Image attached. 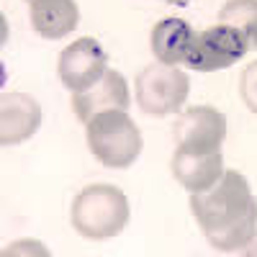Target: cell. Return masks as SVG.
Here are the masks:
<instances>
[{
	"mask_svg": "<svg viewBox=\"0 0 257 257\" xmlns=\"http://www.w3.org/2000/svg\"><path fill=\"white\" fill-rule=\"evenodd\" d=\"M190 211L216 252H239L257 237V201L237 170H224L208 190L190 193Z\"/></svg>",
	"mask_w": 257,
	"mask_h": 257,
	"instance_id": "6da1fadb",
	"label": "cell"
},
{
	"mask_svg": "<svg viewBox=\"0 0 257 257\" xmlns=\"http://www.w3.org/2000/svg\"><path fill=\"white\" fill-rule=\"evenodd\" d=\"M70 219L85 239H111L128 224V201L116 185L95 183L75 196Z\"/></svg>",
	"mask_w": 257,
	"mask_h": 257,
	"instance_id": "7a4b0ae2",
	"label": "cell"
},
{
	"mask_svg": "<svg viewBox=\"0 0 257 257\" xmlns=\"http://www.w3.org/2000/svg\"><path fill=\"white\" fill-rule=\"evenodd\" d=\"M88 147L93 157L113 170L134 165L142 155L139 126L126 111H103L88 121Z\"/></svg>",
	"mask_w": 257,
	"mask_h": 257,
	"instance_id": "3957f363",
	"label": "cell"
},
{
	"mask_svg": "<svg viewBox=\"0 0 257 257\" xmlns=\"http://www.w3.org/2000/svg\"><path fill=\"white\" fill-rule=\"evenodd\" d=\"M190 80L180 67L152 62L137 75V103L149 116H170L188 100Z\"/></svg>",
	"mask_w": 257,
	"mask_h": 257,
	"instance_id": "277c9868",
	"label": "cell"
},
{
	"mask_svg": "<svg viewBox=\"0 0 257 257\" xmlns=\"http://www.w3.org/2000/svg\"><path fill=\"white\" fill-rule=\"evenodd\" d=\"M249 49L247 36L226 24H216L206 31L198 34L193 52L185 62V67L196 70V72H216V70H226L234 62H239Z\"/></svg>",
	"mask_w": 257,
	"mask_h": 257,
	"instance_id": "5b68a950",
	"label": "cell"
},
{
	"mask_svg": "<svg viewBox=\"0 0 257 257\" xmlns=\"http://www.w3.org/2000/svg\"><path fill=\"white\" fill-rule=\"evenodd\" d=\"M226 137V116L211 105H193L175 121V142L180 152L213 155L221 152Z\"/></svg>",
	"mask_w": 257,
	"mask_h": 257,
	"instance_id": "8992f818",
	"label": "cell"
},
{
	"mask_svg": "<svg viewBox=\"0 0 257 257\" xmlns=\"http://www.w3.org/2000/svg\"><path fill=\"white\" fill-rule=\"evenodd\" d=\"M108 70V54L100 47V41L93 36H82L59 54L57 72L67 90H85L98 82Z\"/></svg>",
	"mask_w": 257,
	"mask_h": 257,
	"instance_id": "52a82bcc",
	"label": "cell"
},
{
	"mask_svg": "<svg viewBox=\"0 0 257 257\" xmlns=\"http://www.w3.org/2000/svg\"><path fill=\"white\" fill-rule=\"evenodd\" d=\"M128 105H132L128 82L116 70H105L98 82L72 95V108L82 123H88L95 113L103 111H128Z\"/></svg>",
	"mask_w": 257,
	"mask_h": 257,
	"instance_id": "ba28073f",
	"label": "cell"
},
{
	"mask_svg": "<svg viewBox=\"0 0 257 257\" xmlns=\"http://www.w3.org/2000/svg\"><path fill=\"white\" fill-rule=\"evenodd\" d=\"M41 126V105L26 93H3L0 98V144L16 147L31 139Z\"/></svg>",
	"mask_w": 257,
	"mask_h": 257,
	"instance_id": "9c48e42d",
	"label": "cell"
},
{
	"mask_svg": "<svg viewBox=\"0 0 257 257\" xmlns=\"http://www.w3.org/2000/svg\"><path fill=\"white\" fill-rule=\"evenodd\" d=\"M198 34L183 18H162L152 29V52L162 64H185Z\"/></svg>",
	"mask_w": 257,
	"mask_h": 257,
	"instance_id": "30bf717a",
	"label": "cell"
},
{
	"mask_svg": "<svg viewBox=\"0 0 257 257\" xmlns=\"http://www.w3.org/2000/svg\"><path fill=\"white\" fill-rule=\"evenodd\" d=\"M173 175L190 193L208 190L213 183L224 175L221 152L190 155V152H180V149H175V155H173Z\"/></svg>",
	"mask_w": 257,
	"mask_h": 257,
	"instance_id": "8fae6325",
	"label": "cell"
},
{
	"mask_svg": "<svg viewBox=\"0 0 257 257\" xmlns=\"http://www.w3.org/2000/svg\"><path fill=\"white\" fill-rule=\"evenodd\" d=\"M80 24L75 0H31V26L44 39H64Z\"/></svg>",
	"mask_w": 257,
	"mask_h": 257,
	"instance_id": "7c38bea8",
	"label": "cell"
},
{
	"mask_svg": "<svg viewBox=\"0 0 257 257\" xmlns=\"http://www.w3.org/2000/svg\"><path fill=\"white\" fill-rule=\"evenodd\" d=\"M219 24L239 29L249 41V49H257V0H226L219 11Z\"/></svg>",
	"mask_w": 257,
	"mask_h": 257,
	"instance_id": "4fadbf2b",
	"label": "cell"
},
{
	"mask_svg": "<svg viewBox=\"0 0 257 257\" xmlns=\"http://www.w3.org/2000/svg\"><path fill=\"white\" fill-rule=\"evenodd\" d=\"M239 95L247 108L257 113V59L249 62L239 75Z\"/></svg>",
	"mask_w": 257,
	"mask_h": 257,
	"instance_id": "5bb4252c",
	"label": "cell"
},
{
	"mask_svg": "<svg viewBox=\"0 0 257 257\" xmlns=\"http://www.w3.org/2000/svg\"><path fill=\"white\" fill-rule=\"evenodd\" d=\"M165 3H173V6H188L190 0H165Z\"/></svg>",
	"mask_w": 257,
	"mask_h": 257,
	"instance_id": "9a60e30c",
	"label": "cell"
},
{
	"mask_svg": "<svg viewBox=\"0 0 257 257\" xmlns=\"http://www.w3.org/2000/svg\"><path fill=\"white\" fill-rule=\"evenodd\" d=\"M29 3H31V0H29Z\"/></svg>",
	"mask_w": 257,
	"mask_h": 257,
	"instance_id": "2e32d148",
	"label": "cell"
}]
</instances>
